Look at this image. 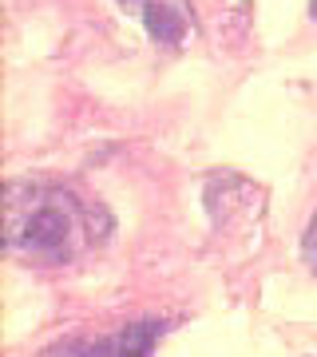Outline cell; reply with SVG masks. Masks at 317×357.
Instances as JSON below:
<instances>
[{
	"label": "cell",
	"instance_id": "obj_1",
	"mask_svg": "<svg viewBox=\"0 0 317 357\" xmlns=\"http://www.w3.org/2000/svg\"><path fill=\"white\" fill-rule=\"evenodd\" d=\"M111 215L72 183L16 178L4 191L8 250L36 266H63L91 255L107 238Z\"/></svg>",
	"mask_w": 317,
	"mask_h": 357
},
{
	"label": "cell",
	"instance_id": "obj_2",
	"mask_svg": "<svg viewBox=\"0 0 317 357\" xmlns=\"http://www.w3.org/2000/svg\"><path fill=\"white\" fill-rule=\"evenodd\" d=\"M123 4L143 13V20H147L155 40L178 44V40L187 36V4H175V8H163V0H123Z\"/></svg>",
	"mask_w": 317,
	"mask_h": 357
},
{
	"label": "cell",
	"instance_id": "obj_3",
	"mask_svg": "<svg viewBox=\"0 0 317 357\" xmlns=\"http://www.w3.org/2000/svg\"><path fill=\"white\" fill-rule=\"evenodd\" d=\"M302 255H305V262H309V270L317 274V211H314V218H309V227H305Z\"/></svg>",
	"mask_w": 317,
	"mask_h": 357
},
{
	"label": "cell",
	"instance_id": "obj_4",
	"mask_svg": "<svg viewBox=\"0 0 317 357\" xmlns=\"http://www.w3.org/2000/svg\"><path fill=\"white\" fill-rule=\"evenodd\" d=\"M309 13H314V16H317V0H309Z\"/></svg>",
	"mask_w": 317,
	"mask_h": 357
}]
</instances>
